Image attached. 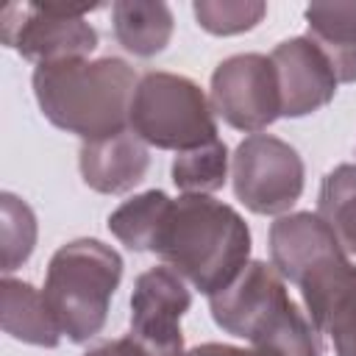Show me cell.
Returning a JSON list of instances; mask_svg holds the SVG:
<instances>
[{"mask_svg": "<svg viewBox=\"0 0 356 356\" xmlns=\"http://www.w3.org/2000/svg\"><path fill=\"white\" fill-rule=\"evenodd\" d=\"M147 253L206 298L225 289L250 261V228L245 217L209 195L167 197Z\"/></svg>", "mask_w": 356, "mask_h": 356, "instance_id": "6da1fadb", "label": "cell"}, {"mask_svg": "<svg viewBox=\"0 0 356 356\" xmlns=\"http://www.w3.org/2000/svg\"><path fill=\"white\" fill-rule=\"evenodd\" d=\"M136 83L134 67L117 56L39 64L31 75L33 97L44 120L83 142L128 131Z\"/></svg>", "mask_w": 356, "mask_h": 356, "instance_id": "7a4b0ae2", "label": "cell"}, {"mask_svg": "<svg viewBox=\"0 0 356 356\" xmlns=\"http://www.w3.org/2000/svg\"><path fill=\"white\" fill-rule=\"evenodd\" d=\"M211 320L231 337L278 356H323V339L312 317L289 298L281 273L253 259L220 292L209 295Z\"/></svg>", "mask_w": 356, "mask_h": 356, "instance_id": "3957f363", "label": "cell"}, {"mask_svg": "<svg viewBox=\"0 0 356 356\" xmlns=\"http://www.w3.org/2000/svg\"><path fill=\"white\" fill-rule=\"evenodd\" d=\"M122 281V256L92 236L61 245L44 273V303L61 331L75 345L95 339Z\"/></svg>", "mask_w": 356, "mask_h": 356, "instance_id": "277c9868", "label": "cell"}, {"mask_svg": "<svg viewBox=\"0 0 356 356\" xmlns=\"http://www.w3.org/2000/svg\"><path fill=\"white\" fill-rule=\"evenodd\" d=\"M270 264L300 289L317 331L328 309L356 286V264L317 211L281 214L270 225Z\"/></svg>", "mask_w": 356, "mask_h": 356, "instance_id": "5b68a950", "label": "cell"}, {"mask_svg": "<svg viewBox=\"0 0 356 356\" xmlns=\"http://www.w3.org/2000/svg\"><path fill=\"white\" fill-rule=\"evenodd\" d=\"M128 128L159 150H195L217 136V117L206 92L186 75L145 72L134 89Z\"/></svg>", "mask_w": 356, "mask_h": 356, "instance_id": "8992f818", "label": "cell"}, {"mask_svg": "<svg viewBox=\"0 0 356 356\" xmlns=\"http://www.w3.org/2000/svg\"><path fill=\"white\" fill-rule=\"evenodd\" d=\"M95 8L100 6L8 3L0 17V39L36 67L89 58V53L97 47V31L86 14Z\"/></svg>", "mask_w": 356, "mask_h": 356, "instance_id": "52a82bcc", "label": "cell"}, {"mask_svg": "<svg viewBox=\"0 0 356 356\" xmlns=\"http://www.w3.org/2000/svg\"><path fill=\"white\" fill-rule=\"evenodd\" d=\"M231 184L248 211L286 214L303 195L306 167L289 142L273 134H250L231 156Z\"/></svg>", "mask_w": 356, "mask_h": 356, "instance_id": "ba28073f", "label": "cell"}, {"mask_svg": "<svg viewBox=\"0 0 356 356\" xmlns=\"http://www.w3.org/2000/svg\"><path fill=\"white\" fill-rule=\"evenodd\" d=\"M211 108L225 125L259 134L281 117V89L270 56L236 53L211 72Z\"/></svg>", "mask_w": 356, "mask_h": 356, "instance_id": "9c48e42d", "label": "cell"}, {"mask_svg": "<svg viewBox=\"0 0 356 356\" xmlns=\"http://www.w3.org/2000/svg\"><path fill=\"white\" fill-rule=\"evenodd\" d=\"M192 306L186 281L167 264L150 267L134 281L131 292V334L161 350L184 353L181 317Z\"/></svg>", "mask_w": 356, "mask_h": 356, "instance_id": "30bf717a", "label": "cell"}, {"mask_svg": "<svg viewBox=\"0 0 356 356\" xmlns=\"http://www.w3.org/2000/svg\"><path fill=\"white\" fill-rule=\"evenodd\" d=\"M270 58L281 89V117H309L334 100L339 78L325 53L309 36L278 42Z\"/></svg>", "mask_w": 356, "mask_h": 356, "instance_id": "8fae6325", "label": "cell"}, {"mask_svg": "<svg viewBox=\"0 0 356 356\" xmlns=\"http://www.w3.org/2000/svg\"><path fill=\"white\" fill-rule=\"evenodd\" d=\"M150 167L147 145L128 128L106 139L83 142L78 150V170L89 189L100 195H125L145 181Z\"/></svg>", "mask_w": 356, "mask_h": 356, "instance_id": "7c38bea8", "label": "cell"}, {"mask_svg": "<svg viewBox=\"0 0 356 356\" xmlns=\"http://www.w3.org/2000/svg\"><path fill=\"white\" fill-rule=\"evenodd\" d=\"M0 303H3V312H0L3 331L11 339L36 345V348H56L61 342V331L44 303V295L28 281L3 275Z\"/></svg>", "mask_w": 356, "mask_h": 356, "instance_id": "4fadbf2b", "label": "cell"}, {"mask_svg": "<svg viewBox=\"0 0 356 356\" xmlns=\"http://www.w3.org/2000/svg\"><path fill=\"white\" fill-rule=\"evenodd\" d=\"M114 39L136 58L159 56L172 39V11L161 0H117L111 6Z\"/></svg>", "mask_w": 356, "mask_h": 356, "instance_id": "5bb4252c", "label": "cell"}, {"mask_svg": "<svg viewBox=\"0 0 356 356\" xmlns=\"http://www.w3.org/2000/svg\"><path fill=\"white\" fill-rule=\"evenodd\" d=\"M309 39L325 53L339 83H356V3L306 6Z\"/></svg>", "mask_w": 356, "mask_h": 356, "instance_id": "9a60e30c", "label": "cell"}, {"mask_svg": "<svg viewBox=\"0 0 356 356\" xmlns=\"http://www.w3.org/2000/svg\"><path fill=\"white\" fill-rule=\"evenodd\" d=\"M317 214L328 222L348 256H356V164L325 172L317 195Z\"/></svg>", "mask_w": 356, "mask_h": 356, "instance_id": "2e32d148", "label": "cell"}, {"mask_svg": "<svg viewBox=\"0 0 356 356\" xmlns=\"http://www.w3.org/2000/svg\"><path fill=\"white\" fill-rule=\"evenodd\" d=\"M172 184L184 195H211L228 181V147L214 139L203 147L184 150L172 159Z\"/></svg>", "mask_w": 356, "mask_h": 356, "instance_id": "e0dca14e", "label": "cell"}, {"mask_svg": "<svg viewBox=\"0 0 356 356\" xmlns=\"http://www.w3.org/2000/svg\"><path fill=\"white\" fill-rule=\"evenodd\" d=\"M36 214L33 209L11 195H0V242H3V273L11 275L19 264H25L36 248Z\"/></svg>", "mask_w": 356, "mask_h": 356, "instance_id": "ac0fdd59", "label": "cell"}, {"mask_svg": "<svg viewBox=\"0 0 356 356\" xmlns=\"http://www.w3.org/2000/svg\"><path fill=\"white\" fill-rule=\"evenodd\" d=\"M197 25L211 36H236L253 31L264 14L267 3L261 0H197L192 6Z\"/></svg>", "mask_w": 356, "mask_h": 356, "instance_id": "d6986e66", "label": "cell"}, {"mask_svg": "<svg viewBox=\"0 0 356 356\" xmlns=\"http://www.w3.org/2000/svg\"><path fill=\"white\" fill-rule=\"evenodd\" d=\"M320 334L331 339L337 356H356V286H350L328 309Z\"/></svg>", "mask_w": 356, "mask_h": 356, "instance_id": "ffe728a7", "label": "cell"}, {"mask_svg": "<svg viewBox=\"0 0 356 356\" xmlns=\"http://www.w3.org/2000/svg\"><path fill=\"white\" fill-rule=\"evenodd\" d=\"M83 356H186V350H161L150 342H145L136 334H125V337H114V339H103L95 342L92 348L83 350Z\"/></svg>", "mask_w": 356, "mask_h": 356, "instance_id": "44dd1931", "label": "cell"}, {"mask_svg": "<svg viewBox=\"0 0 356 356\" xmlns=\"http://www.w3.org/2000/svg\"><path fill=\"white\" fill-rule=\"evenodd\" d=\"M186 356H278L261 348H236V345H225V342H203L195 345L192 350H186Z\"/></svg>", "mask_w": 356, "mask_h": 356, "instance_id": "7402d4cb", "label": "cell"}]
</instances>
